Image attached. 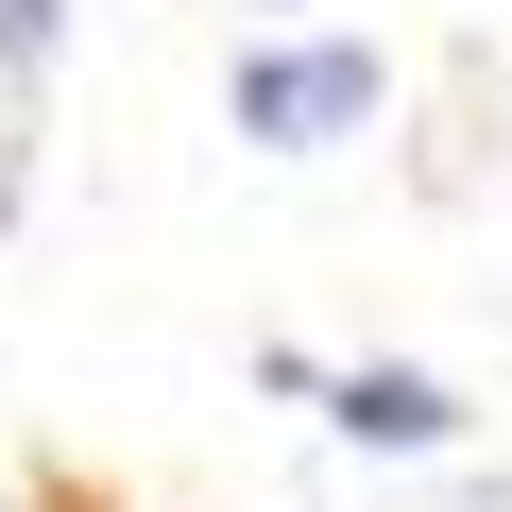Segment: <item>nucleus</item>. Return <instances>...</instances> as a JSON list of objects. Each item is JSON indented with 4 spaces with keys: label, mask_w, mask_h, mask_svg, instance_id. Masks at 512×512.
I'll list each match as a JSON object with an SVG mask.
<instances>
[{
    "label": "nucleus",
    "mask_w": 512,
    "mask_h": 512,
    "mask_svg": "<svg viewBox=\"0 0 512 512\" xmlns=\"http://www.w3.org/2000/svg\"><path fill=\"white\" fill-rule=\"evenodd\" d=\"M393 103V69L359 52V35H274V52H239V137L256 154H325V137H359Z\"/></svg>",
    "instance_id": "f257e3e1"
},
{
    "label": "nucleus",
    "mask_w": 512,
    "mask_h": 512,
    "mask_svg": "<svg viewBox=\"0 0 512 512\" xmlns=\"http://www.w3.org/2000/svg\"><path fill=\"white\" fill-rule=\"evenodd\" d=\"M444 427H461V393H444V376H410V359H359V376H342V444H393V461H427Z\"/></svg>",
    "instance_id": "f03ea898"
},
{
    "label": "nucleus",
    "mask_w": 512,
    "mask_h": 512,
    "mask_svg": "<svg viewBox=\"0 0 512 512\" xmlns=\"http://www.w3.org/2000/svg\"><path fill=\"white\" fill-rule=\"evenodd\" d=\"M52 52V0H0V69H35Z\"/></svg>",
    "instance_id": "7ed1b4c3"
},
{
    "label": "nucleus",
    "mask_w": 512,
    "mask_h": 512,
    "mask_svg": "<svg viewBox=\"0 0 512 512\" xmlns=\"http://www.w3.org/2000/svg\"><path fill=\"white\" fill-rule=\"evenodd\" d=\"M0 512H18V495H0Z\"/></svg>",
    "instance_id": "20e7f679"
}]
</instances>
